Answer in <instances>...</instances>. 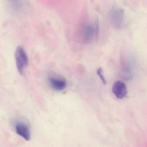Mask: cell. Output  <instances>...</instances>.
<instances>
[{
	"instance_id": "1",
	"label": "cell",
	"mask_w": 147,
	"mask_h": 147,
	"mask_svg": "<svg viewBox=\"0 0 147 147\" xmlns=\"http://www.w3.org/2000/svg\"><path fill=\"white\" fill-rule=\"evenodd\" d=\"M98 29L97 23L92 22L88 19H83L76 28L75 40L82 45H89L96 37Z\"/></svg>"
},
{
	"instance_id": "2",
	"label": "cell",
	"mask_w": 147,
	"mask_h": 147,
	"mask_svg": "<svg viewBox=\"0 0 147 147\" xmlns=\"http://www.w3.org/2000/svg\"><path fill=\"white\" fill-rule=\"evenodd\" d=\"M109 18L111 25L115 28L121 29L124 25V10L118 7L112 8L110 12Z\"/></svg>"
},
{
	"instance_id": "3",
	"label": "cell",
	"mask_w": 147,
	"mask_h": 147,
	"mask_svg": "<svg viewBox=\"0 0 147 147\" xmlns=\"http://www.w3.org/2000/svg\"><path fill=\"white\" fill-rule=\"evenodd\" d=\"M16 68L20 74L22 75L28 64V58L25 50L21 46L17 47L15 54Z\"/></svg>"
},
{
	"instance_id": "4",
	"label": "cell",
	"mask_w": 147,
	"mask_h": 147,
	"mask_svg": "<svg viewBox=\"0 0 147 147\" xmlns=\"http://www.w3.org/2000/svg\"><path fill=\"white\" fill-rule=\"evenodd\" d=\"M16 133L26 140L29 141L31 138V131L29 127L23 122H17L15 126Z\"/></svg>"
},
{
	"instance_id": "5",
	"label": "cell",
	"mask_w": 147,
	"mask_h": 147,
	"mask_svg": "<svg viewBox=\"0 0 147 147\" xmlns=\"http://www.w3.org/2000/svg\"><path fill=\"white\" fill-rule=\"evenodd\" d=\"M112 92L118 99H123L126 97L127 89L123 82L117 81L115 82L112 87Z\"/></svg>"
},
{
	"instance_id": "6",
	"label": "cell",
	"mask_w": 147,
	"mask_h": 147,
	"mask_svg": "<svg viewBox=\"0 0 147 147\" xmlns=\"http://www.w3.org/2000/svg\"><path fill=\"white\" fill-rule=\"evenodd\" d=\"M48 81L52 87L57 91L63 90L67 85L66 80L63 79L50 77L48 79Z\"/></svg>"
},
{
	"instance_id": "7",
	"label": "cell",
	"mask_w": 147,
	"mask_h": 147,
	"mask_svg": "<svg viewBox=\"0 0 147 147\" xmlns=\"http://www.w3.org/2000/svg\"><path fill=\"white\" fill-rule=\"evenodd\" d=\"M97 73L98 75L100 77V79H101V81L103 83L104 85L106 84V79H105V78L104 76L103 75V70L102 68L100 67L97 70Z\"/></svg>"
}]
</instances>
